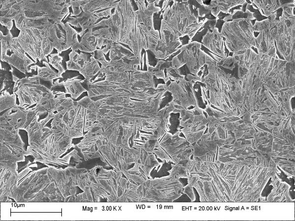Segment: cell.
I'll return each mask as SVG.
<instances>
[{
  "label": "cell",
  "instance_id": "obj_9",
  "mask_svg": "<svg viewBox=\"0 0 295 221\" xmlns=\"http://www.w3.org/2000/svg\"><path fill=\"white\" fill-rule=\"evenodd\" d=\"M16 94L14 92L11 94L6 90L0 92V112L16 105Z\"/></svg>",
  "mask_w": 295,
  "mask_h": 221
},
{
  "label": "cell",
  "instance_id": "obj_6",
  "mask_svg": "<svg viewBox=\"0 0 295 221\" xmlns=\"http://www.w3.org/2000/svg\"><path fill=\"white\" fill-rule=\"evenodd\" d=\"M42 63L44 66L42 67L37 64V75L41 81L50 83L53 85L54 80L59 78L58 73L50 67L48 62L43 61Z\"/></svg>",
  "mask_w": 295,
  "mask_h": 221
},
{
  "label": "cell",
  "instance_id": "obj_8",
  "mask_svg": "<svg viewBox=\"0 0 295 221\" xmlns=\"http://www.w3.org/2000/svg\"><path fill=\"white\" fill-rule=\"evenodd\" d=\"M14 68L11 70L0 69V92L6 90L13 93L15 85L13 78Z\"/></svg>",
  "mask_w": 295,
  "mask_h": 221
},
{
  "label": "cell",
  "instance_id": "obj_10",
  "mask_svg": "<svg viewBox=\"0 0 295 221\" xmlns=\"http://www.w3.org/2000/svg\"><path fill=\"white\" fill-rule=\"evenodd\" d=\"M49 64L58 71L59 78H63L62 74L65 73L66 68H65L63 63V59L59 54L57 53L50 55L48 56Z\"/></svg>",
  "mask_w": 295,
  "mask_h": 221
},
{
  "label": "cell",
  "instance_id": "obj_2",
  "mask_svg": "<svg viewBox=\"0 0 295 221\" xmlns=\"http://www.w3.org/2000/svg\"><path fill=\"white\" fill-rule=\"evenodd\" d=\"M0 60L7 63L27 75L32 73L29 66L36 63L31 60L22 48L13 40L10 31L6 35L0 31Z\"/></svg>",
  "mask_w": 295,
  "mask_h": 221
},
{
  "label": "cell",
  "instance_id": "obj_3",
  "mask_svg": "<svg viewBox=\"0 0 295 221\" xmlns=\"http://www.w3.org/2000/svg\"><path fill=\"white\" fill-rule=\"evenodd\" d=\"M52 88L41 83L37 75H32L20 79L15 84L13 91L17 96L19 106L30 107L38 103L41 97Z\"/></svg>",
  "mask_w": 295,
  "mask_h": 221
},
{
  "label": "cell",
  "instance_id": "obj_12",
  "mask_svg": "<svg viewBox=\"0 0 295 221\" xmlns=\"http://www.w3.org/2000/svg\"><path fill=\"white\" fill-rule=\"evenodd\" d=\"M0 24L10 31L13 28L14 21L11 19L0 17Z\"/></svg>",
  "mask_w": 295,
  "mask_h": 221
},
{
  "label": "cell",
  "instance_id": "obj_7",
  "mask_svg": "<svg viewBox=\"0 0 295 221\" xmlns=\"http://www.w3.org/2000/svg\"><path fill=\"white\" fill-rule=\"evenodd\" d=\"M100 70L97 60L92 55L88 58L85 66L79 73L84 76L86 80L90 82L92 78Z\"/></svg>",
  "mask_w": 295,
  "mask_h": 221
},
{
  "label": "cell",
  "instance_id": "obj_5",
  "mask_svg": "<svg viewBox=\"0 0 295 221\" xmlns=\"http://www.w3.org/2000/svg\"><path fill=\"white\" fill-rule=\"evenodd\" d=\"M69 60L65 62L66 70L80 72L85 66L88 56L86 53L71 51L69 55Z\"/></svg>",
  "mask_w": 295,
  "mask_h": 221
},
{
  "label": "cell",
  "instance_id": "obj_11",
  "mask_svg": "<svg viewBox=\"0 0 295 221\" xmlns=\"http://www.w3.org/2000/svg\"><path fill=\"white\" fill-rule=\"evenodd\" d=\"M82 0H70L71 7L72 8L73 12H71V17H75L79 16L82 12L81 6L82 4Z\"/></svg>",
  "mask_w": 295,
  "mask_h": 221
},
{
  "label": "cell",
  "instance_id": "obj_1",
  "mask_svg": "<svg viewBox=\"0 0 295 221\" xmlns=\"http://www.w3.org/2000/svg\"><path fill=\"white\" fill-rule=\"evenodd\" d=\"M39 29L28 28L20 30L14 41L37 63L48 62L47 56L52 52L54 46L49 37L48 28Z\"/></svg>",
  "mask_w": 295,
  "mask_h": 221
},
{
  "label": "cell",
  "instance_id": "obj_4",
  "mask_svg": "<svg viewBox=\"0 0 295 221\" xmlns=\"http://www.w3.org/2000/svg\"><path fill=\"white\" fill-rule=\"evenodd\" d=\"M79 75L70 78H67L60 81L58 79L54 82L53 88L55 86H63L66 94H69L73 99H77L83 93L87 92V90L83 86V83L85 79H77Z\"/></svg>",
  "mask_w": 295,
  "mask_h": 221
}]
</instances>
